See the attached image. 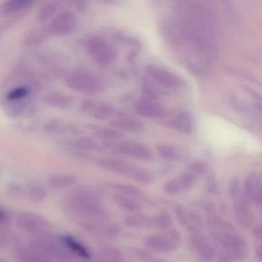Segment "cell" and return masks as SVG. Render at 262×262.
<instances>
[{
    "label": "cell",
    "mask_w": 262,
    "mask_h": 262,
    "mask_svg": "<svg viewBox=\"0 0 262 262\" xmlns=\"http://www.w3.org/2000/svg\"><path fill=\"white\" fill-rule=\"evenodd\" d=\"M63 208L70 219L87 231L103 233L105 212L97 193L89 187H79L65 198Z\"/></svg>",
    "instance_id": "1"
},
{
    "label": "cell",
    "mask_w": 262,
    "mask_h": 262,
    "mask_svg": "<svg viewBox=\"0 0 262 262\" xmlns=\"http://www.w3.org/2000/svg\"><path fill=\"white\" fill-rule=\"evenodd\" d=\"M30 245L52 261L70 262L75 258L61 240L60 236L47 231L33 234Z\"/></svg>",
    "instance_id": "2"
},
{
    "label": "cell",
    "mask_w": 262,
    "mask_h": 262,
    "mask_svg": "<svg viewBox=\"0 0 262 262\" xmlns=\"http://www.w3.org/2000/svg\"><path fill=\"white\" fill-rule=\"evenodd\" d=\"M99 168L128 178L137 183L149 186L154 183V176L148 170L113 158H100L96 162Z\"/></svg>",
    "instance_id": "3"
},
{
    "label": "cell",
    "mask_w": 262,
    "mask_h": 262,
    "mask_svg": "<svg viewBox=\"0 0 262 262\" xmlns=\"http://www.w3.org/2000/svg\"><path fill=\"white\" fill-rule=\"evenodd\" d=\"M210 235L215 247L231 253L234 260H245L248 257V246L246 240L235 232L233 225L225 229L211 230Z\"/></svg>",
    "instance_id": "4"
},
{
    "label": "cell",
    "mask_w": 262,
    "mask_h": 262,
    "mask_svg": "<svg viewBox=\"0 0 262 262\" xmlns=\"http://www.w3.org/2000/svg\"><path fill=\"white\" fill-rule=\"evenodd\" d=\"M66 82L75 91L87 94L101 93L105 88L103 81L97 75L83 67H76L70 70Z\"/></svg>",
    "instance_id": "5"
},
{
    "label": "cell",
    "mask_w": 262,
    "mask_h": 262,
    "mask_svg": "<svg viewBox=\"0 0 262 262\" xmlns=\"http://www.w3.org/2000/svg\"><path fill=\"white\" fill-rule=\"evenodd\" d=\"M85 50L95 62L102 65H108L114 62L117 57L115 49L103 38L93 36L85 42Z\"/></svg>",
    "instance_id": "6"
},
{
    "label": "cell",
    "mask_w": 262,
    "mask_h": 262,
    "mask_svg": "<svg viewBox=\"0 0 262 262\" xmlns=\"http://www.w3.org/2000/svg\"><path fill=\"white\" fill-rule=\"evenodd\" d=\"M77 25V16L70 10H64L58 13L49 24L50 34L57 36H66L73 33Z\"/></svg>",
    "instance_id": "7"
},
{
    "label": "cell",
    "mask_w": 262,
    "mask_h": 262,
    "mask_svg": "<svg viewBox=\"0 0 262 262\" xmlns=\"http://www.w3.org/2000/svg\"><path fill=\"white\" fill-rule=\"evenodd\" d=\"M190 247L194 255L201 262H213L215 260V245L202 233L191 234Z\"/></svg>",
    "instance_id": "8"
},
{
    "label": "cell",
    "mask_w": 262,
    "mask_h": 262,
    "mask_svg": "<svg viewBox=\"0 0 262 262\" xmlns=\"http://www.w3.org/2000/svg\"><path fill=\"white\" fill-rule=\"evenodd\" d=\"M16 225L21 231L36 234L47 231L50 222L39 214L33 212H22L16 217Z\"/></svg>",
    "instance_id": "9"
},
{
    "label": "cell",
    "mask_w": 262,
    "mask_h": 262,
    "mask_svg": "<svg viewBox=\"0 0 262 262\" xmlns=\"http://www.w3.org/2000/svg\"><path fill=\"white\" fill-rule=\"evenodd\" d=\"M234 216L241 226L250 229L255 225L256 217L252 205L247 199L243 191L234 199Z\"/></svg>",
    "instance_id": "10"
},
{
    "label": "cell",
    "mask_w": 262,
    "mask_h": 262,
    "mask_svg": "<svg viewBox=\"0 0 262 262\" xmlns=\"http://www.w3.org/2000/svg\"><path fill=\"white\" fill-rule=\"evenodd\" d=\"M115 150L123 156L145 162L151 161L154 158L152 151L148 145L136 141L120 142L116 145Z\"/></svg>",
    "instance_id": "11"
},
{
    "label": "cell",
    "mask_w": 262,
    "mask_h": 262,
    "mask_svg": "<svg viewBox=\"0 0 262 262\" xmlns=\"http://www.w3.org/2000/svg\"><path fill=\"white\" fill-rule=\"evenodd\" d=\"M243 193L251 205L260 208L262 204V178L258 172L248 174L244 182Z\"/></svg>",
    "instance_id": "12"
},
{
    "label": "cell",
    "mask_w": 262,
    "mask_h": 262,
    "mask_svg": "<svg viewBox=\"0 0 262 262\" xmlns=\"http://www.w3.org/2000/svg\"><path fill=\"white\" fill-rule=\"evenodd\" d=\"M147 72L156 82L166 88L179 89L185 85L182 78L161 67L149 66L147 67Z\"/></svg>",
    "instance_id": "13"
},
{
    "label": "cell",
    "mask_w": 262,
    "mask_h": 262,
    "mask_svg": "<svg viewBox=\"0 0 262 262\" xmlns=\"http://www.w3.org/2000/svg\"><path fill=\"white\" fill-rule=\"evenodd\" d=\"M143 244L148 249L162 253L173 252L178 249L179 245L168 236L165 231L162 234L147 236L144 239Z\"/></svg>",
    "instance_id": "14"
},
{
    "label": "cell",
    "mask_w": 262,
    "mask_h": 262,
    "mask_svg": "<svg viewBox=\"0 0 262 262\" xmlns=\"http://www.w3.org/2000/svg\"><path fill=\"white\" fill-rule=\"evenodd\" d=\"M197 179V176H194L190 171L183 173L179 177L168 181L164 185V191L167 194H171V195L180 194V193L192 188L195 185Z\"/></svg>",
    "instance_id": "15"
},
{
    "label": "cell",
    "mask_w": 262,
    "mask_h": 262,
    "mask_svg": "<svg viewBox=\"0 0 262 262\" xmlns=\"http://www.w3.org/2000/svg\"><path fill=\"white\" fill-rule=\"evenodd\" d=\"M80 110L85 114L98 120H105L114 115V110L110 105L85 99L81 102Z\"/></svg>",
    "instance_id": "16"
},
{
    "label": "cell",
    "mask_w": 262,
    "mask_h": 262,
    "mask_svg": "<svg viewBox=\"0 0 262 262\" xmlns=\"http://www.w3.org/2000/svg\"><path fill=\"white\" fill-rule=\"evenodd\" d=\"M62 145L82 151H102L108 148L106 142H101L91 137L78 138L75 140H62Z\"/></svg>",
    "instance_id": "17"
},
{
    "label": "cell",
    "mask_w": 262,
    "mask_h": 262,
    "mask_svg": "<svg viewBox=\"0 0 262 262\" xmlns=\"http://www.w3.org/2000/svg\"><path fill=\"white\" fill-rule=\"evenodd\" d=\"M110 125L116 129L125 130V131L136 132L142 131L143 128V124L139 119L133 117V116H128V115L122 114V113H119L116 115L111 122Z\"/></svg>",
    "instance_id": "18"
},
{
    "label": "cell",
    "mask_w": 262,
    "mask_h": 262,
    "mask_svg": "<svg viewBox=\"0 0 262 262\" xmlns=\"http://www.w3.org/2000/svg\"><path fill=\"white\" fill-rule=\"evenodd\" d=\"M59 236L67 249L75 257H80L84 260L91 259L92 255L90 250L80 241L78 240L71 234H62Z\"/></svg>",
    "instance_id": "19"
},
{
    "label": "cell",
    "mask_w": 262,
    "mask_h": 262,
    "mask_svg": "<svg viewBox=\"0 0 262 262\" xmlns=\"http://www.w3.org/2000/svg\"><path fill=\"white\" fill-rule=\"evenodd\" d=\"M136 112L143 117L149 119L162 118L165 116V110L159 104L151 99H141L136 104Z\"/></svg>",
    "instance_id": "20"
},
{
    "label": "cell",
    "mask_w": 262,
    "mask_h": 262,
    "mask_svg": "<svg viewBox=\"0 0 262 262\" xmlns=\"http://www.w3.org/2000/svg\"><path fill=\"white\" fill-rule=\"evenodd\" d=\"M14 253L19 262H53L30 245L18 246Z\"/></svg>",
    "instance_id": "21"
},
{
    "label": "cell",
    "mask_w": 262,
    "mask_h": 262,
    "mask_svg": "<svg viewBox=\"0 0 262 262\" xmlns=\"http://www.w3.org/2000/svg\"><path fill=\"white\" fill-rule=\"evenodd\" d=\"M168 126L183 134H191L192 133V119L189 114L185 112L176 113L172 119L166 122Z\"/></svg>",
    "instance_id": "22"
},
{
    "label": "cell",
    "mask_w": 262,
    "mask_h": 262,
    "mask_svg": "<svg viewBox=\"0 0 262 262\" xmlns=\"http://www.w3.org/2000/svg\"><path fill=\"white\" fill-rule=\"evenodd\" d=\"M30 0H10L0 4V15L1 16H13L24 13L27 9L33 5Z\"/></svg>",
    "instance_id": "23"
},
{
    "label": "cell",
    "mask_w": 262,
    "mask_h": 262,
    "mask_svg": "<svg viewBox=\"0 0 262 262\" xmlns=\"http://www.w3.org/2000/svg\"><path fill=\"white\" fill-rule=\"evenodd\" d=\"M45 130L51 134L79 135L82 130L73 124L63 121L54 120L45 125Z\"/></svg>",
    "instance_id": "24"
},
{
    "label": "cell",
    "mask_w": 262,
    "mask_h": 262,
    "mask_svg": "<svg viewBox=\"0 0 262 262\" xmlns=\"http://www.w3.org/2000/svg\"><path fill=\"white\" fill-rule=\"evenodd\" d=\"M113 201L119 208H122V210L128 211V212H139L143 208L142 202L128 197L125 194H120V193H116L113 195Z\"/></svg>",
    "instance_id": "25"
},
{
    "label": "cell",
    "mask_w": 262,
    "mask_h": 262,
    "mask_svg": "<svg viewBox=\"0 0 262 262\" xmlns=\"http://www.w3.org/2000/svg\"><path fill=\"white\" fill-rule=\"evenodd\" d=\"M108 186L112 189L116 190L117 191L116 193L125 194V195L132 198V199H136V200L139 201L140 202H142V201L148 202V199H147L145 194H144L143 191L138 188L137 187L126 185V184L114 183V182L108 184Z\"/></svg>",
    "instance_id": "26"
},
{
    "label": "cell",
    "mask_w": 262,
    "mask_h": 262,
    "mask_svg": "<svg viewBox=\"0 0 262 262\" xmlns=\"http://www.w3.org/2000/svg\"><path fill=\"white\" fill-rule=\"evenodd\" d=\"M88 128L92 134L94 135L96 137L99 138L104 142H115L122 139V133L115 128L99 126V125H89Z\"/></svg>",
    "instance_id": "27"
},
{
    "label": "cell",
    "mask_w": 262,
    "mask_h": 262,
    "mask_svg": "<svg viewBox=\"0 0 262 262\" xmlns=\"http://www.w3.org/2000/svg\"><path fill=\"white\" fill-rule=\"evenodd\" d=\"M77 182V178L73 174H56L48 179V186L52 189L59 190L73 186Z\"/></svg>",
    "instance_id": "28"
},
{
    "label": "cell",
    "mask_w": 262,
    "mask_h": 262,
    "mask_svg": "<svg viewBox=\"0 0 262 262\" xmlns=\"http://www.w3.org/2000/svg\"><path fill=\"white\" fill-rule=\"evenodd\" d=\"M125 224L129 228H151L152 216L145 215L141 213H131L125 216Z\"/></svg>",
    "instance_id": "29"
},
{
    "label": "cell",
    "mask_w": 262,
    "mask_h": 262,
    "mask_svg": "<svg viewBox=\"0 0 262 262\" xmlns=\"http://www.w3.org/2000/svg\"><path fill=\"white\" fill-rule=\"evenodd\" d=\"M47 105L58 108H66L73 104V98L67 95L59 93H48L44 98Z\"/></svg>",
    "instance_id": "30"
},
{
    "label": "cell",
    "mask_w": 262,
    "mask_h": 262,
    "mask_svg": "<svg viewBox=\"0 0 262 262\" xmlns=\"http://www.w3.org/2000/svg\"><path fill=\"white\" fill-rule=\"evenodd\" d=\"M48 35H50V33L47 27L45 28L43 27L31 30V32L26 36L24 43L27 47H35L40 44Z\"/></svg>",
    "instance_id": "31"
},
{
    "label": "cell",
    "mask_w": 262,
    "mask_h": 262,
    "mask_svg": "<svg viewBox=\"0 0 262 262\" xmlns=\"http://www.w3.org/2000/svg\"><path fill=\"white\" fill-rule=\"evenodd\" d=\"M60 7V3L59 1H52L47 3L41 7L37 13V20L40 23L50 20L53 16L57 13Z\"/></svg>",
    "instance_id": "32"
},
{
    "label": "cell",
    "mask_w": 262,
    "mask_h": 262,
    "mask_svg": "<svg viewBox=\"0 0 262 262\" xmlns=\"http://www.w3.org/2000/svg\"><path fill=\"white\" fill-rule=\"evenodd\" d=\"M173 224L171 214L167 211H162L152 215V229L165 230L171 228Z\"/></svg>",
    "instance_id": "33"
},
{
    "label": "cell",
    "mask_w": 262,
    "mask_h": 262,
    "mask_svg": "<svg viewBox=\"0 0 262 262\" xmlns=\"http://www.w3.org/2000/svg\"><path fill=\"white\" fill-rule=\"evenodd\" d=\"M27 195L32 202L39 203L45 200L47 196V191L39 184H32L27 189Z\"/></svg>",
    "instance_id": "34"
},
{
    "label": "cell",
    "mask_w": 262,
    "mask_h": 262,
    "mask_svg": "<svg viewBox=\"0 0 262 262\" xmlns=\"http://www.w3.org/2000/svg\"><path fill=\"white\" fill-rule=\"evenodd\" d=\"M158 154L164 160L168 162L177 161L180 158V153L174 147L168 145H160L156 148Z\"/></svg>",
    "instance_id": "35"
},
{
    "label": "cell",
    "mask_w": 262,
    "mask_h": 262,
    "mask_svg": "<svg viewBox=\"0 0 262 262\" xmlns=\"http://www.w3.org/2000/svg\"><path fill=\"white\" fill-rule=\"evenodd\" d=\"M14 238L13 231L7 225H0V249L10 246Z\"/></svg>",
    "instance_id": "36"
},
{
    "label": "cell",
    "mask_w": 262,
    "mask_h": 262,
    "mask_svg": "<svg viewBox=\"0 0 262 262\" xmlns=\"http://www.w3.org/2000/svg\"><path fill=\"white\" fill-rule=\"evenodd\" d=\"M29 93H30V89L28 87H17V88L9 92L7 96V99L10 102H16V101H19V99L27 97Z\"/></svg>",
    "instance_id": "37"
},
{
    "label": "cell",
    "mask_w": 262,
    "mask_h": 262,
    "mask_svg": "<svg viewBox=\"0 0 262 262\" xmlns=\"http://www.w3.org/2000/svg\"><path fill=\"white\" fill-rule=\"evenodd\" d=\"M24 16V13H19V14L11 16L6 20L0 23V36L4 34L7 30H10L11 27H13L18 21L20 20L21 18Z\"/></svg>",
    "instance_id": "38"
},
{
    "label": "cell",
    "mask_w": 262,
    "mask_h": 262,
    "mask_svg": "<svg viewBox=\"0 0 262 262\" xmlns=\"http://www.w3.org/2000/svg\"><path fill=\"white\" fill-rule=\"evenodd\" d=\"M174 214L178 222L182 226L185 228L188 221V209L183 205H176L174 207Z\"/></svg>",
    "instance_id": "39"
},
{
    "label": "cell",
    "mask_w": 262,
    "mask_h": 262,
    "mask_svg": "<svg viewBox=\"0 0 262 262\" xmlns=\"http://www.w3.org/2000/svg\"><path fill=\"white\" fill-rule=\"evenodd\" d=\"M242 192V184H241L240 179L237 177L232 178L228 185V193L232 199H235Z\"/></svg>",
    "instance_id": "40"
},
{
    "label": "cell",
    "mask_w": 262,
    "mask_h": 262,
    "mask_svg": "<svg viewBox=\"0 0 262 262\" xmlns=\"http://www.w3.org/2000/svg\"><path fill=\"white\" fill-rule=\"evenodd\" d=\"M208 165L203 162H194L189 165L190 172L194 174V176H203L208 172Z\"/></svg>",
    "instance_id": "41"
},
{
    "label": "cell",
    "mask_w": 262,
    "mask_h": 262,
    "mask_svg": "<svg viewBox=\"0 0 262 262\" xmlns=\"http://www.w3.org/2000/svg\"><path fill=\"white\" fill-rule=\"evenodd\" d=\"M9 192L13 194L14 197L22 198L27 195V191L18 184H11L9 186Z\"/></svg>",
    "instance_id": "42"
},
{
    "label": "cell",
    "mask_w": 262,
    "mask_h": 262,
    "mask_svg": "<svg viewBox=\"0 0 262 262\" xmlns=\"http://www.w3.org/2000/svg\"><path fill=\"white\" fill-rule=\"evenodd\" d=\"M120 227L117 224H108L104 229L103 234L110 237H115L120 233Z\"/></svg>",
    "instance_id": "43"
},
{
    "label": "cell",
    "mask_w": 262,
    "mask_h": 262,
    "mask_svg": "<svg viewBox=\"0 0 262 262\" xmlns=\"http://www.w3.org/2000/svg\"><path fill=\"white\" fill-rule=\"evenodd\" d=\"M207 191L211 194H219V186L215 178L213 176H209L207 182Z\"/></svg>",
    "instance_id": "44"
},
{
    "label": "cell",
    "mask_w": 262,
    "mask_h": 262,
    "mask_svg": "<svg viewBox=\"0 0 262 262\" xmlns=\"http://www.w3.org/2000/svg\"><path fill=\"white\" fill-rule=\"evenodd\" d=\"M10 221V214L4 208H0V225H7Z\"/></svg>",
    "instance_id": "45"
},
{
    "label": "cell",
    "mask_w": 262,
    "mask_h": 262,
    "mask_svg": "<svg viewBox=\"0 0 262 262\" xmlns=\"http://www.w3.org/2000/svg\"><path fill=\"white\" fill-rule=\"evenodd\" d=\"M252 234L254 238L258 241H261L262 239V227L260 225H255L252 230Z\"/></svg>",
    "instance_id": "46"
},
{
    "label": "cell",
    "mask_w": 262,
    "mask_h": 262,
    "mask_svg": "<svg viewBox=\"0 0 262 262\" xmlns=\"http://www.w3.org/2000/svg\"><path fill=\"white\" fill-rule=\"evenodd\" d=\"M255 254L257 256V258L258 259L259 261H261L262 260V246L261 244L259 243L256 245L255 247Z\"/></svg>",
    "instance_id": "47"
},
{
    "label": "cell",
    "mask_w": 262,
    "mask_h": 262,
    "mask_svg": "<svg viewBox=\"0 0 262 262\" xmlns=\"http://www.w3.org/2000/svg\"><path fill=\"white\" fill-rule=\"evenodd\" d=\"M0 262H6L5 260H3L2 258H0Z\"/></svg>",
    "instance_id": "48"
}]
</instances>
